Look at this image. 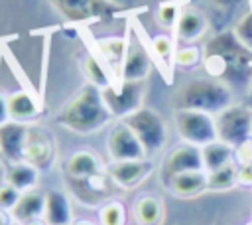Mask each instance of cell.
I'll list each match as a JSON object with an SVG mask.
<instances>
[{
    "label": "cell",
    "mask_w": 252,
    "mask_h": 225,
    "mask_svg": "<svg viewBox=\"0 0 252 225\" xmlns=\"http://www.w3.org/2000/svg\"><path fill=\"white\" fill-rule=\"evenodd\" d=\"M232 34H234V38H236L244 47L252 49V10L244 12V14L238 18V22H236L234 28H232Z\"/></svg>",
    "instance_id": "1f68e13d"
},
{
    "label": "cell",
    "mask_w": 252,
    "mask_h": 225,
    "mask_svg": "<svg viewBox=\"0 0 252 225\" xmlns=\"http://www.w3.org/2000/svg\"><path fill=\"white\" fill-rule=\"evenodd\" d=\"M83 73L87 75L89 83L94 85V87H98L100 91L114 83L112 77L108 75V67H106V63H104L98 55H94V53L85 55V59H83Z\"/></svg>",
    "instance_id": "484cf974"
},
{
    "label": "cell",
    "mask_w": 252,
    "mask_h": 225,
    "mask_svg": "<svg viewBox=\"0 0 252 225\" xmlns=\"http://www.w3.org/2000/svg\"><path fill=\"white\" fill-rule=\"evenodd\" d=\"M96 45H98V57L106 63V67L114 69V75H118L122 61L126 57L128 38L126 36H108V38H100L96 41Z\"/></svg>",
    "instance_id": "603a6c76"
},
{
    "label": "cell",
    "mask_w": 252,
    "mask_h": 225,
    "mask_svg": "<svg viewBox=\"0 0 252 225\" xmlns=\"http://www.w3.org/2000/svg\"><path fill=\"white\" fill-rule=\"evenodd\" d=\"M195 170H205L203 168V156H201V148L193 146V144H179L175 148H171L163 162H161V182L163 186L167 184V180H171L177 174L183 172H195Z\"/></svg>",
    "instance_id": "8fae6325"
},
{
    "label": "cell",
    "mask_w": 252,
    "mask_h": 225,
    "mask_svg": "<svg viewBox=\"0 0 252 225\" xmlns=\"http://www.w3.org/2000/svg\"><path fill=\"white\" fill-rule=\"evenodd\" d=\"M43 207H45V191L33 188V189H28V191L20 193V199L12 207L10 215H12L14 223L22 225V223H28V221H33V219H41L43 217Z\"/></svg>",
    "instance_id": "ac0fdd59"
},
{
    "label": "cell",
    "mask_w": 252,
    "mask_h": 225,
    "mask_svg": "<svg viewBox=\"0 0 252 225\" xmlns=\"http://www.w3.org/2000/svg\"><path fill=\"white\" fill-rule=\"evenodd\" d=\"M238 184L252 186V164H240L238 166Z\"/></svg>",
    "instance_id": "e575fe53"
},
{
    "label": "cell",
    "mask_w": 252,
    "mask_h": 225,
    "mask_svg": "<svg viewBox=\"0 0 252 225\" xmlns=\"http://www.w3.org/2000/svg\"><path fill=\"white\" fill-rule=\"evenodd\" d=\"M183 8H179L177 2H161L156 10V22L165 28V30H171L175 28L177 20H179V14H181Z\"/></svg>",
    "instance_id": "4dcf8cb0"
},
{
    "label": "cell",
    "mask_w": 252,
    "mask_h": 225,
    "mask_svg": "<svg viewBox=\"0 0 252 225\" xmlns=\"http://www.w3.org/2000/svg\"><path fill=\"white\" fill-rule=\"evenodd\" d=\"M110 2H114V4H118V6H124V0H110Z\"/></svg>",
    "instance_id": "60d3db41"
},
{
    "label": "cell",
    "mask_w": 252,
    "mask_h": 225,
    "mask_svg": "<svg viewBox=\"0 0 252 225\" xmlns=\"http://www.w3.org/2000/svg\"><path fill=\"white\" fill-rule=\"evenodd\" d=\"M47 225H71L75 221L71 199L61 189H47L45 191V207L43 217Z\"/></svg>",
    "instance_id": "e0dca14e"
},
{
    "label": "cell",
    "mask_w": 252,
    "mask_h": 225,
    "mask_svg": "<svg viewBox=\"0 0 252 225\" xmlns=\"http://www.w3.org/2000/svg\"><path fill=\"white\" fill-rule=\"evenodd\" d=\"M37 180H39V170L26 160L10 162L6 168V174H4V182L10 184L12 188H16L20 193L33 189L37 186Z\"/></svg>",
    "instance_id": "7402d4cb"
},
{
    "label": "cell",
    "mask_w": 252,
    "mask_h": 225,
    "mask_svg": "<svg viewBox=\"0 0 252 225\" xmlns=\"http://www.w3.org/2000/svg\"><path fill=\"white\" fill-rule=\"evenodd\" d=\"M114 116L110 114L102 91L91 83L83 85L73 99H69L57 112L55 120L59 126L75 134H93L102 130Z\"/></svg>",
    "instance_id": "7a4b0ae2"
},
{
    "label": "cell",
    "mask_w": 252,
    "mask_h": 225,
    "mask_svg": "<svg viewBox=\"0 0 252 225\" xmlns=\"http://www.w3.org/2000/svg\"><path fill=\"white\" fill-rule=\"evenodd\" d=\"M98 225H126V207L120 199H108L98 207Z\"/></svg>",
    "instance_id": "83f0119b"
},
{
    "label": "cell",
    "mask_w": 252,
    "mask_h": 225,
    "mask_svg": "<svg viewBox=\"0 0 252 225\" xmlns=\"http://www.w3.org/2000/svg\"><path fill=\"white\" fill-rule=\"evenodd\" d=\"M154 172V162L150 158L140 160H124V162H110L106 166V174L114 186L122 189H132L146 182Z\"/></svg>",
    "instance_id": "7c38bea8"
},
{
    "label": "cell",
    "mask_w": 252,
    "mask_h": 225,
    "mask_svg": "<svg viewBox=\"0 0 252 225\" xmlns=\"http://www.w3.org/2000/svg\"><path fill=\"white\" fill-rule=\"evenodd\" d=\"M63 170H65V178H69V180H85V178H91V176L104 172L106 168L102 166L96 152L87 150V148H79V150L69 154Z\"/></svg>",
    "instance_id": "2e32d148"
},
{
    "label": "cell",
    "mask_w": 252,
    "mask_h": 225,
    "mask_svg": "<svg viewBox=\"0 0 252 225\" xmlns=\"http://www.w3.org/2000/svg\"><path fill=\"white\" fill-rule=\"evenodd\" d=\"M246 225H252V221H250V223H246Z\"/></svg>",
    "instance_id": "7bdbcfd3"
},
{
    "label": "cell",
    "mask_w": 252,
    "mask_h": 225,
    "mask_svg": "<svg viewBox=\"0 0 252 225\" xmlns=\"http://www.w3.org/2000/svg\"><path fill=\"white\" fill-rule=\"evenodd\" d=\"M106 154L110 162H124V160H140L148 158L142 142L132 132V128L124 120H116L106 136Z\"/></svg>",
    "instance_id": "30bf717a"
},
{
    "label": "cell",
    "mask_w": 252,
    "mask_h": 225,
    "mask_svg": "<svg viewBox=\"0 0 252 225\" xmlns=\"http://www.w3.org/2000/svg\"><path fill=\"white\" fill-rule=\"evenodd\" d=\"M20 199V191L16 188H12L10 184H2L0 186V209L4 211H12V207L18 203Z\"/></svg>",
    "instance_id": "d6a6232c"
},
{
    "label": "cell",
    "mask_w": 252,
    "mask_h": 225,
    "mask_svg": "<svg viewBox=\"0 0 252 225\" xmlns=\"http://www.w3.org/2000/svg\"><path fill=\"white\" fill-rule=\"evenodd\" d=\"M124 122L138 136L148 158H152L154 154L163 150V146L167 142V124L159 112H156L154 109L142 107L136 112H132L130 116H126Z\"/></svg>",
    "instance_id": "277c9868"
},
{
    "label": "cell",
    "mask_w": 252,
    "mask_h": 225,
    "mask_svg": "<svg viewBox=\"0 0 252 225\" xmlns=\"http://www.w3.org/2000/svg\"><path fill=\"white\" fill-rule=\"evenodd\" d=\"M207 184H209V189L213 191H226L230 188H234L238 184V168L234 162L219 168V170H213V172H207Z\"/></svg>",
    "instance_id": "4316f807"
},
{
    "label": "cell",
    "mask_w": 252,
    "mask_h": 225,
    "mask_svg": "<svg viewBox=\"0 0 252 225\" xmlns=\"http://www.w3.org/2000/svg\"><path fill=\"white\" fill-rule=\"evenodd\" d=\"M173 122H175V130L179 138L187 144L203 148L205 144L219 140L215 114L201 112V111H189V109H177Z\"/></svg>",
    "instance_id": "52a82bcc"
},
{
    "label": "cell",
    "mask_w": 252,
    "mask_h": 225,
    "mask_svg": "<svg viewBox=\"0 0 252 225\" xmlns=\"http://www.w3.org/2000/svg\"><path fill=\"white\" fill-rule=\"evenodd\" d=\"M152 49L156 53V57L163 63V65H173L175 59V43L171 39V36L167 34H158L152 38Z\"/></svg>",
    "instance_id": "f546056e"
},
{
    "label": "cell",
    "mask_w": 252,
    "mask_h": 225,
    "mask_svg": "<svg viewBox=\"0 0 252 225\" xmlns=\"http://www.w3.org/2000/svg\"><path fill=\"white\" fill-rule=\"evenodd\" d=\"M10 120V114H8V103H6V97L0 95V124L8 122Z\"/></svg>",
    "instance_id": "d590c367"
},
{
    "label": "cell",
    "mask_w": 252,
    "mask_h": 225,
    "mask_svg": "<svg viewBox=\"0 0 252 225\" xmlns=\"http://www.w3.org/2000/svg\"><path fill=\"white\" fill-rule=\"evenodd\" d=\"M173 103L177 109L201 111L217 116L234 103V97H232V89L224 81L215 77H199L181 85L179 91L175 93Z\"/></svg>",
    "instance_id": "3957f363"
},
{
    "label": "cell",
    "mask_w": 252,
    "mask_h": 225,
    "mask_svg": "<svg viewBox=\"0 0 252 225\" xmlns=\"http://www.w3.org/2000/svg\"><path fill=\"white\" fill-rule=\"evenodd\" d=\"M150 71H152V57H150L146 45L136 36H130L126 57L122 61L118 79H122V81H148Z\"/></svg>",
    "instance_id": "5bb4252c"
},
{
    "label": "cell",
    "mask_w": 252,
    "mask_h": 225,
    "mask_svg": "<svg viewBox=\"0 0 252 225\" xmlns=\"http://www.w3.org/2000/svg\"><path fill=\"white\" fill-rule=\"evenodd\" d=\"M22 225H47L43 219H33V221H28V223H22Z\"/></svg>",
    "instance_id": "ab89813d"
},
{
    "label": "cell",
    "mask_w": 252,
    "mask_h": 225,
    "mask_svg": "<svg viewBox=\"0 0 252 225\" xmlns=\"http://www.w3.org/2000/svg\"><path fill=\"white\" fill-rule=\"evenodd\" d=\"M165 188L177 197H195V195L203 193L205 189H209L207 172L205 170H195V172L177 174L171 180H167Z\"/></svg>",
    "instance_id": "ffe728a7"
},
{
    "label": "cell",
    "mask_w": 252,
    "mask_h": 225,
    "mask_svg": "<svg viewBox=\"0 0 252 225\" xmlns=\"http://www.w3.org/2000/svg\"><path fill=\"white\" fill-rule=\"evenodd\" d=\"M148 91V81H114L106 89H102V99L110 111V114L118 120H124L132 112L144 107Z\"/></svg>",
    "instance_id": "8992f818"
},
{
    "label": "cell",
    "mask_w": 252,
    "mask_h": 225,
    "mask_svg": "<svg viewBox=\"0 0 252 225\" xmlns=\"http://www.w3.org/2000/svg\"><path fill=\"white\" fill-rule=\"evenodd\" d=\"M71 225H98V221H91V219H75Z\"/></svg>",
    "instance_id": "f35d334b"
},
{
    "label": "cell",
    "mask_w": 252,
    "mask_h": 225,
    "mask_svg": "<svg viewBox=\"0 0 252 225\" xmlns=\"http://www.w3.org/2000/svg\"><path fill=\"white\" fill-rule=\"evenodd\" d=\"M51 6L69 22H89L112 18L120 8L110 0H49Z\"/></svg>",
    "instance_id": "ba28073f"
},
{
    "label": "cell",
    "mask_w": 252,
    "mask_h": 225,
    "mask_svg": "<svg viewBox=\"0 0 252 225\" xmlns=\"http://www.w3.org/2000/svg\"><path fill=\"white\" fill-rule=\"evenodd\" d=\"M234 156H238L240 164H252V138L248 142H244L242 146H238L234 150Z\"/></svg>",
    "instance_id": "836d02e7"
},
{
    "label": "cell",
    "mask_w": 252,
    "mask_h": 225,
    "mask_svg": "<svg viewBox=\"0 0 252 225\" xmlns=\"http://www.w3.org/2000/svg\"><path fill=\"white\" fill-rule=\"evenodd\" d=\"M201 156H203L205 172H213V170H219V168H222V166L232 162L234 148L228 146L226 142L215 140V142H209V144H205L201 148Z\"/></svg>",
    "instance_id": "d4e9b609"
},
{
    "label": "cell",
    "mask_w": 252,
    "mask_h": 225,
    "mask_svg": "<svg viewBox=\"0 0 252 225\" xmlns=\"http://www.w3.org/2000/svg\"><path fill=\"white\" fill-rule=\"evenodd\" d=\"M205 59V51L193 43H185L181 47L175 49V59L173 63L177 67H183V69H193L197 65H201Z\"/></svg>",
    "instance_id": "f1b7e54d"
},
{
    "label": "cell",
    "mask_w": 252,
    "mask_h": 225,
    "mask_svg": "<svg viewBox=\"0 0 252 225\" xmlns=\"http://www.w3.org/2000/svg\"><path fill=\"white\" fill-rule=\"evenodd\" d=\"M67 184H69L73 195H75L83 205L100 207L104 201L110 199V186H112V180L108 178L106 170L100 172V174H96V176L85 178V180H69V178H67Z\"/></svg>",
    "instance_id": "4fadbf2b"
},
{
    "label": "cell",
    "mask_w": 252,
    "mask_h": 225,
    "mask_svg": "<svg viewBox=\"0 0 252 225\" xmlns=\"http://www.w3.org/2000/svg\"><path fill=\"white\" fill-rule=\"evenodd\" d=\"M205 51V67L209 77L224 81L230 89L234 87H250L252 83V49L244 47L232 34V30L220 32L207 41Z\"/></svg>",
    "instance_id": "6da1fadb"
},
{
    "label": "cell",
    "mask_w": 252,
    "mask_h": 225,
    "mask_svg": "<svg viewBox=\"0 0 252 225\" xmlns=\"http://www.w3.org/2000/svg\"><path fill=\"white\" fill-rule=\"evenodd\" d=\"M30 124L8 120L0 124V154L8 162H20L24 160V148L28 140Z\"/></svg>",
    "instance_id": "9a60e30c"
},
{
    "label": "cell",
    "mask_w": 252,
    "mask_h": 225,
    "mask_svg": "<svg viewBox=\"0 0 252 225\" xmlns=\"http://www.w3.org/2000/svg\"><path fill=\"white\" fill-rule=\"evenodd\" d=\"M217 2H228V0H217Z\"/></svg>",
    "instance_id": "b9f144b4"
},
{
    "label": "cell",
    "mask_w": 252,
    "mask_h": 225,
    "mask_svg": "<svg viewBox=\"0 0 252 225\" xmlns=\"http://www.w3.org/2000/svg\"><path fill=\"white\" fill-rule=\"evenodd\" d=\"M134 219L138 225H161L163 221V203L159 197L152 193H144L136 197L132 207Z\"/></svg>",
    "instance_id": "cb8c5ba5"
},
{
    "label": "cell",
    "mask_w": 252,
    "mask_h": 225,
    "mask_svg": "<svg viewBox=\"0 0 252 225\" xmlns=\"http://www.w3.org/2000/svg\"><path fill=\"white\" fill-rule=\"evenodd\" d=\"M6 103H8V114H10V120H16V122H24V124H32L41 109L39 105L33 101V97L26 91H12L10 95H6Z\"/></svg>",
    "instance_id": "44dd1931"
},
{
    "label": "cell",
    "mask_w": 252,
    "mask_h": 225,
    "mask_svg": "<svg viewBox=\"0 0 252 225\" xmlns=\"http://www.w3.org/2000/svg\"><path fill=\"white\" fill-rule=\"evenodd\" d=\"M24 160L33 164L39 172H49L57 160V144L47 128L30 124L28 140L24 148Z\"/></svg>",
    "instance_id": "9c48e42d"
},
{
    "label": "cell",
    "mask_w": 252,
    "mask_h": 225,
    "mask_svg": "<svg viewBox=\"0 0 252 225\" xmlns=\"http://www.w3.org/2000/svg\"><path fill=\"white\" fill-rule=\"evenodd\" d=\"M0 225H14V219H12L10 211L0 209Z\"/></svg>",
    "instance_id": "8d00e7d4"
},
{
    "label": "cell",
    "mask_w": 252,
    "mask_h": 225,
    "mask_svg": "<svg viewBox=\"0 0 252 225\" xmlns=\"http://www.w3.org/2000/svg\"><path fill=\"white\" fill-rule=\"evenodd\" d=\"M217 138L234 150L252 138V109L244 103H232L215 116Z\"/></svg>",
    "instance_id": "5b68a950"
},
{
    "label": "cell",
    "mask_w": 252,
    "mask_h": 225,
    "mask_svg": "<svg viewBox=\"0 0 252 225\" xmlns=\"http://www.w3.org/2000/svg\"><path fill=\"white\" fill-rule=\"evenodd\" d=\"M244 105H248V107L252 109V83H250V87H248L246 93H244Z\"/></svg>",
    "instance_id": "74e56055"
},
{
    "label": "cell",
    "mask_w": 252,
    "mask_h": 225,
    "mask_svg": "<svg viewBox=\"0 0 252 225\" xmlns=\"http://www.w3.org/2000/svg\"><path fill=\"white\" fill-rule=\"evenodd\" d=\"M14 225H18V223H14Z\"/></svg>",
    "instance_id": "ee69618b"
},
{
    "label": "cell",
    "mask_w": 252,
    "mask_h": 225,
    "mask_svg": "<svg viewBox=\"0 0 252 225\" xmlns=\"http://www.w3.org/2000/svg\"><path fill=\"white\" fill-rule=\"evenodd\" d=\"M175 38L183 43H193L207 32V18L197 8H183L179 14V20L173 28Z\"/></svg>",
    "instance_id": "d6986e66"
}]
</instances>
